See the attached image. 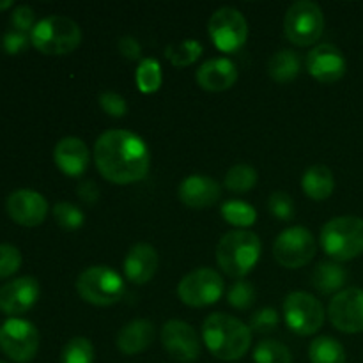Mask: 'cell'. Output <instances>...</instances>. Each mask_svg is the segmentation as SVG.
Listing matches in <instances>:
<instances>
[{
	"mask_svg": "<svg viewBox=\"0 0 363 363\" xmlns=\"http://www.w3.org/2000/svg\"><path fill=\"white\" fill-rule=\"evenodd\" d=\"M321 247L326 255L344 262L363 254V218L337 216L321 230Z\"/></svg>",
	"mask_w": 363,
	"mask_h": 363,
	"instance_id": "obj_5",
	"label": "cell"
},
{
	"mask_svg": "<svg viewBox=\"0 0 363 363\" xmlns=\"http://www.w3.org/2000/svg\"><path fill=\"white\" fill-rule=\"evenodd\" d=\"M94 162L106 181L130 184L147 176L151 155L144 138L133 131L108 130L96 140Z\"/></svg>",
	"mask_w": 363,
	"mask_h": 363,
	"instance_id": "obj_1",
	"label": "cell"
},
{
	"mask_svg": "<svg viewBox=\"0 0 363 363\" xmlns=\"http://www.w3.org/2000/svg\"><path fill=\"white\" fill-rule=\"evenodd\" d=\"M332 325L344 333L363 332V289L347 287L337 293L328 305Z\"/></svg>",
	"mask_w": 363,
	"mask_h": 363,
	"instance_id": "obj_13",
	"label": "cell"
},
{
	"mask_svg": "<svg viewBox=\"0 0 363 363\" xmlns=\"http://www.w3.org/2000/svg\"><path fill=\"white\" fill-rule=\"evenodd\" d=\"M39 298V282L34 277H20L0 287V311L20 315L30 311Z\"/></svg>",
	"mask_w": 363,
	"mask_h": 363,
	"instance_id": "obj_17",
	"label": "cell"
},
{
	"mask_svg": "<svg viewBox=\"0 0 363 363\" xmlns=\"http://www.w3.org/2000/svg\"><path fill=\"white\" fill-rule=\"evenodd\" d=\"M279 312L272 307L261 308L250 318V330L257 333H272L279 326Z\"/></svg>",
	"mask_w": 363,
	"mask_h": 363,
	"instance_id": "obj_37",
	"label": "cell"
},
{
	"mask_svg": "<svg viewBox=\"0 0 363 363\" xmlns=\"http://www.w3.org/2000/svg\"><path fill=\"white\" fill-rule=\"evenodd\" d=\"M300 57L293 50H280L269 59L268 74L279 84H289L300 74Z\"/></svg>",
	"mask_w": 363,
	"mask_h": 363,
	"instance_id": "obj_25",
	"label": "cell"
},
{
	"mask_svg": "<svg viewBox=\"0 0 363 363\" xmlns=\"http://www.w3.org/2000/svg\"><path fill=\"white\" fill-rule=\"evenodd\" d=\"M202 339L216 358L234 362L243 358L252 346V330L229 314H211L202 325Z\"/></svg>",
	"mask_w": 363,
	"mask_h": 363,
	"instance_id": "obj_2",
	"label": "cell"
},
{
	"mask_svg": "<svg viewBox=\"0 0 363 363\" xmlns=\"http://www.w3.org/2000/svg\"><path fill=\"white\" fill-rule=\"evenodd\" d=\"M11 6H13V0H2V2H0V11L9 9Z\"/></svg>",
	"mask_w": 363,
	"mask_h": 363,
	"instance_id": "obj_43",
	"label": "cell"
},
{
	"mask_svg": "<svg viewBox=\"0 0 363 363\" xmlns=\"http://www.w3.org/2000/svg\"><path fill=\"white\" fill-rule=\"evenodd\" d=\"M53 218L64 230H77L84 225L85 216L80 208L71 202H57L53 206Z\"/></svg>",
	"mask_w": 363,
	"mask_h": 363,
	"instance_id": "obj_33",
	"label": "cell"
},
{
	"mask_svg": "<svg viewBox=\"0 0 363 363\" xmlns=\"http://www.w3.org/2000/svg\"><path fill=\"white\" fill-rule=\"evenodd\" d=\"M222 197V186L208 176H190L179 184V199L188 208L202 209L216 204Z\"/></svg>",
	"mask_w": 363,
	"mask_h": 363,
	"instance_id": "obj_19",
	"label": "cell"
},
{
	"mask_svg": "<svg viewBox=\"0 0 363 363\" xmlns=\"http://www.w3.org/2000/svg\"><path fill=\"white\" fill-rule=\"evenodd\" d=\"M0 363H4V362H0Z\"/></svg>",
	"mask_w": 363,
	"mask_h": 363,
	"instance_id": "obj_44",
	"label": "cell"
},
{
	"mask_svg": "<svg viewBox=\"0 0 363 363\" xmlns=\"http://www.w3.org/2000/svg\"><path fill=\"white\" fill-rule=\"evenodd\" d=\"M255 184H257V172L254 167L245 165V163L230 167L229 172L225 174V188L236 194L250 191Z\"/></svg>",
	"mask_w": 363,
	"mask_h": 363,
	"instance_id": "obj_30",
	"label": "cell"
},
{
	"mask_svg": "<svg viewBox=\"0 0 363 363\" xmlns=\"http://www.w3.org/2000/svg\"><path fill=\"white\" fill-rule=\"evenodd\" d=\"M347 280L346 269L337 262H321L318 268L314 269L312 275V284L315 289L323 294L340 293Z\"/></svg>",
	"mask_w": 363,
	"mask_h": 363,
	"instance_id": "obj_24",
	"label": "cell"
},
{
	"mask_svg": "<svg viewBox=\"0 0 363 363\" xmlns=\"http://www.w3.org/2000/svg\"><path fill=\"white\" fill-rule=\"evenodd\" d=\"M0 350L16 363L30 362L39 350L38 328L25 319H9L0 328Z\"/></svg>",
	"mask_w": 363,
	"mask_h": 363,
	"instance_id": "obj_11",
	"label": "cell"
},
{
	"mask_svg": "<svg viewBox=\"0 0 363 363\" xmlns=\"http://www.w3.org/2000/svg\"><path fill=\"white\" fill-rule=\"evenodd\" d=\"M89 149L80 138L64 137L53 151L55 165L62 174L69 177H80L89 167Z\"/></svg>",
	"mask_w": 363,
	"mask_h": 363,
	"instance_id": "obj_20",
	"label": "cell"
},
{
	"mask_svg": "<svg viewBox=\"0 0 363 363\" xmlns=\"http://www.w3.org/2000/svg\"><path fill=\"white\" fill-rule=\"evenodd\" d=\"M254 360L255 363H293V354L282 342L268 339L255 346Z\"/></svg>",
	"mask_w": 363,
	"mask_h": 363,
	"instance_id": "obj_31",
	"label": "cell"
},
{
	"mask_svg": "<svg viewBox=\"0 0 363 363\" xmlns=\"http://www.w3.org/2000/svg\"><path fill=\"white\" fill-rule=\"evenodd\" d=\"M62 363H94V347L85 337H74L64 346Z\"/></svg>",
	"mask_w": 363,
	"mask_h": 363,
	"instance_id": "obj_32",
	"label": "cell"
},
{
	"mask_svg": "<svg viewBox=\"0 0 363 363\" xmlns=\"http://www.w3.org/2000/svg\"><path fill=\"white\" fill-rule=\"evenodd\" d=\"M34 21H35V14L28 6H18L16 9L13 11V16H11V23H13L14 30L23 32V34L27 30L32 32V28L35 27Z\"/></svg>",
	"mask_w": 363,
	"mask_h": 363,
	"instance_id": "obj_39",
	"label": "cell"
},
{
	"mask_svg": "<svg viewBox=\"0 0 363 363\" xmlns=\"http://www.w3.org/2000/svg\"><path fill=\"white\" fill-rule=\"evenodd\" d=\"M325 30V14L321 7L311 0L294 2L284 18V32L287 39L298 46H308L318 41Z\"/></svg>",
	"mask_w": 363,
	"mask_h": 363,
	"instance_id": "obj_7",
	"label": "cell"
},
{
	"mask_svg": "<svg viewBox=\"0 0 363 363\" xmlns=\"http://www.w3.org/2000/svg\"><path fill=\"white\" fill-rule=\"evenodd\" d=\"M301 186L307 197L312 201H326L333 194L335 188V179H333L332 170L326 165H314L308 167L307 172L303 174Z\"/></svg>",
	"mask_w": 363,
	"mask_h": 363,
	"instance_id": "obj_23",
	"label": "cell"
},
{
	"mask_svg": "<svg viewBox=\"0 0 363 363\" xmlns=\"http://www.w3.org/2000/svg\"><path fill=\"white\" fill-rule=\"evenodd\" d=\"M155 325L147 319H135L123 326V330L117 335V347L123 354L133 357V354L142 353L151 346L155 340Z\"/></svg>",
	"mask_w": 363,
	"mask_h": 363,
	"instance_id": "obj_22",
	"label": "cell"
},
{
	"mask_svg": "<svg viewBox=\"0 0 363 363\" xmlns=\"http://www.w3.org/2000/svg\"><path fill=\"white\" fill-rule=\"evenodd\" d=\"M261 250L257 234L247 229H236L222 236L216 247V261L227 275L241 280L257 264Z\"/></svg>",
	"mask_w": 363,
	"mask_h": 363,
	"instance_id": "obj_3",
	"label": "cell"
},
{
	"mask_svg": "<svg viewBox=\"0 0 363 363\" xmlns=\"http://www.w3.org/2000/svg\"><path fill=\"white\" fill-rule=\"evenodd\" d=\"M308 73L321 84H335L346 74L344 53L333 45H318L307 57Z\"/></svg>",
	"mask_w": 363,
	"mask_h": 363,
	"instance_id": "obj_16",
	"label": "cell"
},
{
	"mask_svg": "<svg viewBox=\"0 0 363 363\" xmlns=\"http://www.w3.org/2000/svg\"><path fill=\"white\" fill-rule=\"evenodd\" d=\"M135 80H137L138 91L144 92V94H152V92L158 91L160 85H162V66H160L158 60H140V64L137 67V74H135Z\"/></svg>",
	"mask_w": 363,
	"mask_h": 363,
	"instance_id": "obj_29",
	"label": "cell"
},
{
	"mask_svg": "<svg viewBox=\"0 0 363 363\" xmlns=\"http://www.w3.org/2000/svg\"><path fill=\"white\" fill-rule=\"evenodd\" d=\"M273 255L277 262L287 269L307 266L315 255V240L305 227H289L277 236L273 243Z\"/></svg>",
	"mask_w": 363,
	"mask_h": 363,
	"instance_id": "obj_8",
	"label": "cell"
},
{
	"mask_svg": "<svg viewBox=\"0 0 363 363\" xmlns=\"http://www.w3.org/2000/svg\"><path fill=\"white\" fill-rule=\"evenodd\" d=\"M209 38L225 53H234L247 43L248 25L243 14L234 7H220L209 20Z\"/></svg>",
	"mask_w": 363,
	"mask_h": 363,
	"instance_id": "obj_12",
	"label": "cell"
},
{
	"mask_svg": "<svg viewBox=\"0 0 363 363\" xmlns=\"http://www.w3.org/2000/svg\"><path fill=\"white\" fill-rule=\"evenodd\" d=\"M21 266V254L16 247L0 243V280L14 275Z\"/></svg>",
	"mask_w": 363,
	"mask_h": 363,
	"instance_id": "obj_36",
	"label": "cell"
},
{
	"mask_svg": "<svg viewBox=\"0 0 363 363\" xmlns=\"http://www.w3.org/2000/svg\"><path fill=\"white\" fill-rule=\"evenodd\" d=\"M7 215L23 227H38L48 215V202L34 190H16L6 201Z\"/></svg>",
	"mask_w": 363,
	"mask_h": 363,
	"instance_id": "obj_15",
	"label": "cell"
},
{
	"mask_svg": "<svg viewBox=\"0 0 363 363\" xmlns=\"http://www.w3.org/2000/svg\"><path fill=\"white\" fill-rule=\"evenodd\" d=\"M195 80L204 91L222 92L233 87L238 80V69L233 60L225 59H211L206 60L197 69Z\"/></svg>",
	"mask_w": 363,
	"mask_h": 363,
	"instance_id": "obj_21",
	"label": "cell"
},
{
	"mask_svg": "<svg viewBox=\"0 0 363 363\" xmlns=\"http://www.w3.org/2000/svg\"><path fill=\"white\" fill-rule=\"evenodd\" d=\"M2 46L7 53L11 55H16V53L23 52L25 48L28 46V38L23 34V32H18V30H11L4 35L2 39Z\"/></svg>",
	"mask_w": 363,
	"mask_h": 363,
	"instance_id": "obj_40",
	"label": "cell"
},
{
	"mask_svg": "<svg viewBox=\"0 0 363 363\" xmlns=\"http://www.w3.org/2000/svg\"><path fill=\"white\" fill-rule=\"evenodd\" d=\"M223 294V279L211 268H197L183 277L177 286V296L188 307H208Z\"/></svg>",
	"mask_w": 363,
	"mask_h": 363,
	"instance_id": "obj_10",
	"label": "cell"
},
{
	"mask_svg": "<svg viewBox=\"0 0 363 363\" xmlns=\"http://www.w3.org/2000/svg\"><path fill=\"white\" fill-rule=\"evenodd\" d=\"M227 300L233 305L234 308H240V311H248V308L254 307L255 303V289L250 282L247 280H238L236 284H233L227 293Z\"/></svg>",
	"mask_w": 363,
	"mask_h": 363,
	"instance_id": "obj_34",
	"label": "cell"
},
{
	"mask_svg": "<svg viewBox=\"0 0 363 363\" xmlns=\"http://www.w3.org/2000/svg\"><path fill=\"white\" fill-rule=\"evenodd\" d=\"M162 344L167 353L177 362L190 363L201 357V340L188 323L170 319L163 325Z\"/></svg>",
	"mask_w": 363,
	"mask_h": 363,
	"instance_id": "obj_14",
	"label": "cell"
},
{
	"mask_svg": "<svg viewBox=\"0 0 363 363\" xmlns=\"http://www.w3.org/2000/svg\"><path fill=\"white\" fill-rule=\"evenodd\" d=\"M158 269V252L149 243H137L130 248L124 259V275L131 284L144 286Z\"/></svg>",
	"mask_w": 363,
	"mask_h": 363,
	"instance_id": "obj_18",
	"label": "cell"
},
{
	"mask_svg": "<svg viewBox=\"0 0 363 363\" xmlns=\"http://www.w3.org/2000/svg\"><path fill=\"white\" fill-rule=\"evenodd\" d=\"M77 291L85 301L98 307H110L124 296V280L116 269L106 266H92L80 273Z\"/></svg>",
	"mask_w": 363,
	"mask_h": 363,
	"instance_id": "obj_6",
	"label": "cell"
},
{
	"mask_svg": "<svg viewBox=\"0 0 363 363\" xmlns=\"http://www.w3.org/2000/svg\"><path fill=\"white\" fill-rule=\"evenodd\" d=\"M119 52L124 59L137 60L140 59L142 46L135 38H131V35H124V38L119 39Z\"/></svg>",
	"mask_w": 363,
	"mask_h": 363,
	"instance_id": "obj_41",
	"label": "cell"
},
{
	"mask_svg": "<svg viewBox=\"0 0 363 363\" xmlns=\"http://www.w3.org/2000/svg\"><path fill=\"white\" fill-rule=\"evenodd\" d=\"M268 209L275 218L287 222V220H291L294 216L293 197L289 194H286V191H275L269 197Z\"/></svg>",
	"mask_w": 363,
	"mask_h": 363,
	"instance_id": "obj_35",
	"label": "cell"
},
{
	"mask_svg": "<svg viewBox=\"0 0 363 363\" xmlns=\"http://www.w3.org/2000/svg\"><path fill=\"white\" fill-rule=\"evenodd\" d=\"M284 318L287 326L298 335H312L325 323V307L318 298L305 291H294L284 301Z\"/></svg>",
	"mask_w": 363,
	"mask_h": 363,
	"instance_id": "obj_9",
	"label": "cell"
},
{
	"mask_svg": "<svg viewBox=\"0 0 363 363\" xmlns=\"http://www.w3.org/2000/svg\"><path fill=\"white\" fill-rule=\"evenodd\" d=\"M77 194L78 197L84 202H87V204H96L99 199V188L96 186L92 181H85V183H82L80 186H78Z\"/></svg>",
	"mask_w": 363,
	"mask_h": 363,
	"instance_id": "obj_42",
	"label": "cell"
},
{
	"mask_svg": "<svg viewBox=\"0 0 363 363\" xmlns=\"http://www.w3.org/2000/svg\"><path fill=\"white\" fill-rule=\"evenodd\" d=\"M99 105H101V108L112 117H124L128 112L126 99L121 94H117V92H103V94L99 96Z\"/></svg>",
	"mask_w": 363,
	"mask_h": 363,
	"instance_id": "obj_38",
	"label": "cell"
},
{
	"mask_svg": "<svg viewBox=\"0 0 363 363\" xmlns=\"http://www.w3.org/2000/svg\"><path fill=\"white\" fill-rule=\"evenodd\" d=\"M204 48L195 39H184L181 43H174L165 48V55L176 67H186L194 64L202 55Z\"/></svg>",
	"mask_w": 363,
	"mask_h": 363,
	"instance_id": "obj_27",
	"label": "cell"
},
{
	"mask_svg": "<svg viewBox=\"0 0 363 363\" xmlns=\"http://www.w3.org/2000/svg\"><path fill=\"white\" fill-rule=\"evenodd\" d=\"M308 358L312 363H346V351L339 340L325 335L312 340Z\"/></svg>",
	"mask_w": 363,
	"mask_h": 363,
	"instance_id": "obj_26",
	"label": "cell"
},
{
	"mask_svg": "<svg viewBox=\"0 0 363 363\" xmlns=\"http://www.w3.org/2000/svg\"><path fill=\"white\" fill-rule=\"evenodd\" d=\"M30 43L45 55H66L82 43V30L74 20L60 14L43 18L30 32Z\"/></svg>",
	"mask_w": 363,
	"mask_h": 363,
	"instance_id": "obj_4",
	"label": "cell"
},
{
	"mask_svg": "<svg viewBox=\"0 0 363 363\" xmlns=\"http://www.w3.org/2000/svg\"><path fill=\"white\" fill-rule=\"evenodd\" d=\"M222 216L225 222L234 227H250L257 220V211L254 206L243 201H227L222 204Z\"/></svg>",
	"mask_w": 363,
	"mask_h": 363,
	"instance_id": "obj_28",
	"label": "cell"
}]
</instances>
